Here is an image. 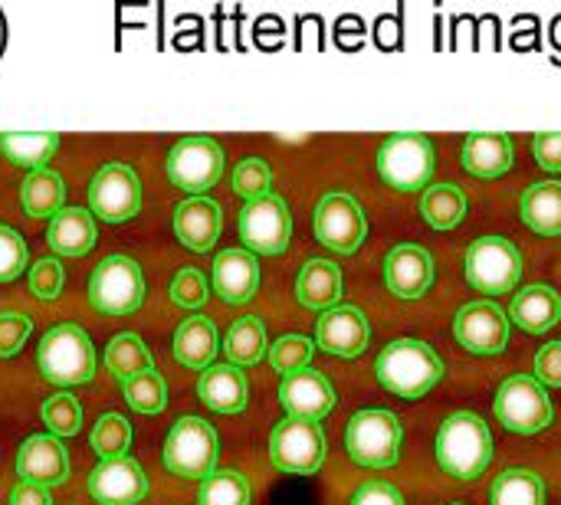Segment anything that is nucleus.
I'll return each instance as SVG.
<instances>
[{
  "label": "nucleus",
  "mask_w": 561,
  "mask_h": 505,
  "mask_svg": "<svg viewBox=\"0 0 561 505\" xmlns=\"http://www.w3.org/2000/svg\"><path fill=\"white\" fill-rule=\"evenodd\" d=\"M30 260V250L23 243V237L10 227H0V283H13L23 276Z\"/></svg>",
  "instance_id": "37998d69"
},
{
  "label": "nucleus",
  "mask_w": 561,
  "mask_h": 505,
  "mask_svg": "<svg viewBox=\"0 0 561 505\" xmlns=\"http://www.w3.org/2000/svg\"><path fill=\"white\" fill-rule=\"evenodd\" d=\"M368 319L355 306H335L319 315L316 325V342L322 352L339 355V358H358L368 348Z\"/></svg>",
  "instance_id": "a211bd4d"
},
{
  "label": "nucleus",
  "mask_w": 561,
  "mask_h": 505,
  "mask_svg": "<svg viewBox=\"0 0 561 505\" xmlns=\"http://www.w3.org/2000/svg\"><path fill=\"white\" fill-rule=\"evenodd\" d=\"M30 289H33V296L36 299H43V302H53L59 292H62V266H59V260H39L33 269H30Z\"/></svg>",
  "instance_id": "c03bdc74"
},
{
  "label": "nucleus",
  "mask_w": 561,
  "mask_h": 505,
  "mask_svg": "<svg viewBox=\"0 0 561 505\" xmlns=\"http://www.w3.org/2000/svg\"><path fill=\"white\" fill-rule=\"evenodd\" d=\"M375 378L391 394L417 401V398L431 394L440 385L444 361L427 342L398 338L388 348H381V355L375 358Z\"/></svg>",
  "instance_id": "f03ea898"
},
{
  "label": "nucleus",
  "mask_w": 561,
  "mask_h": 505,
  "mask_svg": "<svg viewBox=\"0 0 561 505\" xmlns=\"http://www.w3.org/2000/svg\"><path fill=\"white\" fill-rule=\"evenodd\" d=\"M490 505H546V483L533 470H503L493 480Z\"/></svg>",
  "instance_id": "72a5a7b5"
},
{
  "label": "nucleus",
  "mask_w": 561,
  "mask_h": 505,
  "mask_svg": "<svg viewBox=\"0 0 561 505\" xmlns=\"http://www.w3.org/2000/svg\"><path fill=\"white\" fill-rule=\"evenodd\" d=\"M197 398L217 414H240L250 401L247 375L237 365H210L197 381Z\"/></svg>",
  "instance_id": "5701e85b"
},
{
  "label": "nucleus",
  "mask_w": 561,
  "mask_h": 505,
  "mask_svg": "<svg viewBox=\"0 0 561 505\" xmlns=\"http://www.w3.org/2000/svg\"><path fill=\"white\" fill-rule=\"evenodd\" d=\"M197 505H250V483L237 470H217L201 483Z\"/></svg>",
  "instance_id": "e433bc0d"
},
{
  "label": "nucleus",
  "mask_w": 561,
  "mask_h": 505,
  "mask_svg": "<svg viewBox=\"0 0 561 505\" xmlns=\"http://www.w3.org/2000/svg\"><path fill=\"white\" fill-rule=\"evenodd\" d=\"M316 240L342 256H352L365 233H368V223H365V210L362 204L352 197V194H342V191H332L325 194L319 204H316Z\"/></svg>",
  "instance_id": "4468645a"
},
{
  "label": "nucleus",
  "mask_w": 561,
  "mask_h": 505,
  "mask_svg": "<svg viewBox=\"0 0 561 505\" xmlns=\"http://www.w3.org/2000/svg\"><path fill=\"white\" fill-rule=\"evenodd\" d=\"M454 505H460V503H454Z\"/></svg>",
  "instance_id": "3c124183"
},
{
  "label": "nucleus",
  "mask_w": 561,
  "mask_h": 505,
  "mask_svg": "<svg viewBox=\"0 0 561 505\" xmlns=\"http://www.w3.org/2000/svg\"><path fill=\"white\" fill-rule=\"evenodd\" d=\"M293 237V217L283 197L266 194L260 200H250L240 210V240L256 256H279L286 253Z\"/></svg>",
  "instance_id": "ddd939ff"
},
{
  "label": "nucleus",
  "mask_w": 561,
  "mask_h": 505,
  "mask_svg": "<svg viewBox=\"0 0 561 505\" xmlns=\"http://www.w3.org/2000/svg\"><path fill=\"white\" fill-rule=\"evenodd\" d=\"M454 338L473 355H500L510 342V319L496 302H470L454 319Z\"/></svg>",
  "instance_id": "2eb2a0df"
},
{
  "label": "nucleus",
  "mask_w": 561,
  "mask_h": 505,
  "mask_svg": "<svg viewBox=\"0 0 561 505\" xmlns=\"http://www.w3.org/2000/svg\"><path fill=\"white\" fill-rule=\"evenodd\" d=\"M296 299L306 309L329 312L342 299V269L329 260H309L296 279Z\"/></svg>",
  "instance_id": "a878e982"
},
{
  "label": "nucleus",
  "mask_w": 561,
  "mask_h": 505,
  "mask_svg": "<svg viewBox=\"0 0 561 505\" xmlns=\"http://www.w3.org/2000/svg\"><path fill=\"white\" fill-rule=\"evenodd\" d=\"M496 421L519 437H536L552 424V401L546 394V385H539L533 375H513L500 385L493 401Z\"/></svg>",
  "instance_id": "423d86ee"
},
{
  "label": "nucleus",
  "mask_w": 561,
  "mask_h": 505,
  "mask_svg": "<svg viewBox=\"0 0 561 505\" xmlns=\"http://www.w3.org/2000/svg\"><path fill=\"white\" fill-rule=\"evenodd\" d=\"M434 454L447 477L460 483H473L493 463V434L483 424V417L470 411H457L440 424Z\"/></svg>",
  "instance_id": "f257e3e1"
},
{
  "label": "nucleus",
  "mask_w": 561,
  "mask_h": 505,
  "mask_svg": "<svg viewBox=\"0 0 561 505\" xmlns=\"http://www.w3.org/2000/svg\"><path fill=\"white\" fill-rule=\"evenodd\" d=\"M421 214L434 230H454L467 217V194L457 184H434L421 197Z\"/></svg>",
  "instance_id": "2f4dec72"
},
{
  "label": "nucleus",
  "mask_w": 561,
  "mask_h": 505,
  "mask_svg": "<svg viewBox=\"0 0 561 505\" xmlns=\"http://www.w3.org/2000/svg\"><path fill=\"white\" fill-rule=\"evenodd\" d=\"M523 220L529 230L542 233V237H559L561 233V184L559 181H542L533 184L523 194Z\"/></svg>",
  "instance_id": "c756f323"
},
{
  "label": "nucleus",
  "mask_w": 561,
  "mask_h": 505,
  "mask_svg": "<svg viewBox=\"0 0 561 505\" xmlns=\"http://www.w3.org/2000/svg\"><path fill=\"white\" fill-rule=\"evenodd\" d=\"M43 424L49 427L53 437H76L82 427V408L72 394H56L43 404L39 411Z\"/></svg>",
  "instance_id": "58836bf2"
},
{
  "label": "nucleus",
  "mask_w": 561,
  "mask_h": 505,
  "mask_svg": "<svg viewBox=\"0 0 561 505\" xmlns=\"http://www.w3.org/2000/svg\"><path fill=\"white\" fill-rule=\"evenodd\" d=\"M224 355L237 368H250V365L263 361V355H266V329H263V322L256 315L237 319L230 325L227 338H224Z\"/></svg>",
  "instance_id": "473e14b6"
},
{
  "label": "nucleus",
  "mask_w": 561,
  "mask_h": 505,
  "mask_svg": "<svg viewBox=\"0 0 561 505\" xmlns=\"http://www.w3.org/2000/svg\"><path fill=\"white\" fill-rule=\"evenodd\" d=\"M174 358L191 371H207L217 358V329L207 315H191L174 332Z\"/></svg>",
  "instance_id": "bb28decb"
},
{
  "label": "nucleus",
  "mask_w": 561,
  "mask_h": 505,
  "mask_svg": "<svg viewBox=\"0 0 561 505\" xmlns=\"http://www.w3.org/2000/svg\"><path fill=\"white\" fill-rule=\"evenodd\" d=\"M145 302V276L131 256H105L89 276V306L102 315H131Z\"/></svg>",
  "instance_id": "39448f33"
},
{
  "label": "nucleus",
  "mask_w": 561,
  "mask_h": 505,
  "mask_svg": "<svg viewBox=\"0 0 561 505\" xmlns=\"http://www.w3.org/2000/svg\"><path fill=\"white\" fill-rule=\"evenodd\" d=\"M33 322L20 312H0V358H13L30 338Z\"/></svg>",
  "instance_id": "a18cd8bd"
},
{
  "label": "nucleus",
  "mask_w": 561,
  "mask_h": 505,
  "mask_svg": "<svg viewBox=\"0 0 561 505\" xmlns=\"http://www.w3.org/2000/svg\"><path fill=\"white\" fill-rule=\"evenodd\" d=\"M352 505H404V496L391 483H365L352 496Z\"/></svg>",
  "instance_id": "09e8293b"
},
{
  "label": "nucleus",
  "mask_w": 561,
  "mask_h": 505,
  "mask_svg": "<svg viewBox=\"0 0 561 505\" xmlns=\"http://www.w3.org/2000/svg\"><path fill=\"white\" fill-rule=\"evenodd\" d=\"M375 168L388 187L411 194V191H424L431 184V174L437 168V154H434V145L427 135L398 131V135H388L385 145L378 148Z\"/></svg>",
  "instance_id": "20e7f679"
},
{
  "label": "nucleus",
  "mask_w": 561,
  "mask_h": 505,
  "mask_svg": "<svg viewBox=\"0 0 561 505\" xmlns=\"http://www.w3.org/2000/svg\"><path fill=\"white\" fill-rule=\"evenodd\" d=\"M141 210V181L131 164L112 161L92 174L89 184V214L105 223H125Z\"/></svg>",
  "instance_id": "f8f14e48"
},
{
  "label": "nucleus",
  "mask_w": 561,
  "mask_h": 505,
  "mask_svg": "<svg viewBox=\"0 0 561 505\" xmlns=\"http://www.w3.org/2000/svg\"><path fill=\"white\" fill-rule=\"evenodd\" d=\"M345 450L358 467L388 470L401 457V421L391 411H362L345 427Z\"/></svg>",
  "instance_id": "6e6552de"
},
{
  "label": "nucleus",
  "mask_w": 561,
  "mask_h": 505,
  "mask_svg": "<svg viewBox=\"0 0 561 505\" xmlns=\"http://www.w3.org/2000/svg\"><path fill=\"white\" fill-rule=\"evenodd\" d=\"M89 496L99 505H138L148 496V480L138 460L108 457L89 473Z\"/></svg>",
  "instance_id": "dca6fc26"
},
{
  "label": "nucleus",
  "mask_w": 561,
  "mask_h": 505,
  "mask_svg": "<svg viewBox=\"0 0 561 505\" xmlns=\"http://www.w3.org/2000/svg\"><path fill=\"white\" fill-rule=\"evenodd\" d=\"M62 197H66V184L56 171L49 168H36L23 177L20 184V204L30 217L39 220H53L62 210Z\"/></svg>",
  "instance_id": "c85d7f7f"
},
{
  "label": "nucleus",
  "mask_w": 561,
  "mask_h": 505,
  "mask_svg": "<svg viewBox=\"0 0 561 505\" xmlns=\"http://www.w3.org/2000/svg\"><path fill=\"white\" fill-rule=\"evenodd\" d=\"M273 187V171L263 158H243L233 171V191L250 204V200H260L266 197Z\"/></svg>",
  "instance_id": "a19ab883"
},
{
  "label": "nucleus",
  "mask_w": 561,
  "mask_h": 505,
  "mask_svg": "<svg viewBox=\"0 0 561 505\" xmlns=\"http://www.w3.org/2000/svg\"><path fill=\"white\" fill-rule=\"evenodd\" d=\"M536 381L546 388H561V342L546 345L536 355Z\"/></svg>",
  "instance_id": "49530a36"
},
{
  "label": "nucleus",
  "mask_w": 561,
  "mask_h": 505,
  "mask_svg": "<svg viewBox=\"0 0 561 505\" xmlns=\"http://www.w3.org/2000/svg\"><path fill=\"white\" fill-rule=\"evenodd\" d=\"M385 283L398 299H421L434 283V260L414 243H401L385 260Z\"/></svg>",
  "instance_id": "6ab92c4d"
},
{
  "label": "nucleus",
  "mask_w": 561,
  "mask_h": 505,
  "mask_svg": "<svg viewBox=\"0 0 561 505\" xmlns=\"http://www.w3.org/2000/svg\"><path fill=\"white\" fill-rule=\"evenodd\" d=\"M510 319H513L523 332L542 335V332H549V329L561 319V296L556 289H549V286H529V289H523V292L513 299Z\"/></svg>",
  "instance_id": "cd10ccee"
},
{
  "label": "nucleus",
  "mask_w": 561,
  "mask_h": 505,
  "mask_svg": "<svg viewBox=\"0 0 561 505\" xmlns=\"http://www.w3.org/2000/svg\"><path fill=\"white\" fill-rule=\"evenodd\" d=\"M260 289V263L250 250H224L214 260V292L227 306H243Z\"/></svg>",
  "instance_id": "4be33fe9"
},
{
  "label": "nucleus",
  "mask_w": 561,
  "mask_h": 505,
  "mask_svg": "<svg viewBox=\"0 0 561 505\" xmlns=\"http://www.w3.org/2000/svg\"><path fill=\"white\" fill-rule=\"evenodd\" d=\"M168 181L194 197H204L224 174V148L207 135H187L168 151Z\"/></svg>",
  "instance_id": "9b49d317"
},
{
  "label": "nucleus",
  "mask_w": 561,
  "mask_h": 505,
  "mask_svg": "<svg viewBox=\"0 0 561 505\" xmlns=\"http://www.w3.org/2000/svg\"><path fill=\"white\" fill-rule=\"evenodd\" d=\"M122 398H125L128 408L138 411V414H161L164 404H168V385H164V378L151 368V371H141V375L122 381Z\"/></svg>",
  "instance_id": "c9c22d12"
},
{
  "label": "nucleus",
  "mask_w": 561,
  "mask_h": 505,
  "mask_svg": "<svg viewBox=\"0 0 561 505\" xmlns=\"http://www.w3.org/2000/svg\"><path fill=\"white\" fill-rule=\"evenodd\" d=\"M16 477L39 483V486H59L69 477V457L66 447L59 444V437L53 434H39L23 440L20 454H16Z\"/></svg>",
  "instance_id": "aec40b11"
},
{
  "label": "nucleus",
  "mask_w": 561,
  "mask_h": 505,
  "mask_svg": "<svg viewBox=\"0 0 561 505\" xmlns=\"http://www.w3.org/2000/svg\"><path fill=\"white\" fill-rule=\"evenodd\" d=\"M460 161H463V168L473 177H503L513 168L516 151H513L510 135H500V131H473V135H467V145H463Z\"/></svg>",
  "instance_id": "b1692460"
},
{
  "label": "nucleus",
  "mask_w": 561,
  "mask_h": 505,
  "mask_svg": "<svg viewBox=\"0 0 561 505\" xmlns=\"http://www.w3.org/2000/svg\"><path fill=\"white\" fill-rule=\"evenodd\" d=\"M270 463L279 473L312 477L325 463V434L319 421L286 417L270 434Z\"/></svg>",
  "instance_id": "9d476101"
},
{
  "label": "nucleus",
  "mask_w": 561,
  "mask_h": 505,
  "mask_svg": "<svg viewBox=\"0 0 561 505\" xmlns=\"http://www.w3.org/2000/svg\"><path fill=\"white\" fill-rule=\"evenodd\" d=\"M312 352H316V348H312V342H309V338H302V335H283L279 342H273V348L266 352V358H270L273 371H279V375H293V371L309 368Z\"/></svg>",
  "instance_id": "ea45409f"
},
{
  "label": "nucleus",
  "mask_w": 561,
  "mask_h": 505,
  "mask_svg": "<svg viewBox=\"0 0 561 505\" xmlns=\"http://www.w3.org/2000/svg\"><path fill=\"white\" fill-rule=\"evenodd\" d=\"M59 148L56 131H3L0 135V154L16 168H43Z\"/></svg>",
  "instance_id": "7c9ffc66"
},
{
  "label": "nucleus",
  "mask_w": 561,
  "mask_h": 505,
  "mask_svg": "<svg viewBox=\"0 0 561 505\" xmlns=\"http://www.w3.org/2000/svg\"><path fill=\"white\" fill-rule=\"evenodd\" d=\"M92 450L99 454V460H108V457H125L131 450V424L122 417V414H102L92 427V437H89Z\"/></svg>",
  "instance_id": "4c0bfd02"
},
{
  "label": "nucleus",
  "mask_w": 561,
  "mask_h": 505,
  "mask_svg": "<svg viewBox=\"0 0 561 505\" xmlns=\"http://www.w3.org/2000/svg\"><path fill=\"white\" fill-rule=\"evenodd\" d=\"M533 154L546 171H561V131H546L533 138Z\"/></svg>",
  "instance_id": "de8ad7c7"
},
{
  "label": "nucleus",
  "mask_w": 561,
  "mask_h": 505,
  "mask_svg": "<svg viewBox=\"0 0 561 505\" xmlns=\"http://www.w3.org/2000/svg\"><path fill=\"white\" fill-rule=\"evenodd\" d=\"M467 279L483 296H506L523 279V253L506 237H480L467 250Z\"/></svg>",
  "instance_id": "0eeeda50"
},
{
  "label": "nucleus",
  "mask_w": 561,
  "mask_h": 505,
  "mask_svg": "<svg viewBox=\"0 0 561 505\" xmlns=\"http://www.w3.org/2000/svg\"><path fill=\"white\" fill-rule=\"evenodd\" d=\"M224 227V214L220 204L210 197H187L174 207V237L194 250V253H207Z\"/></svg>",
  "instance_id": "412c9836"
},
{
  "label": "nucleus",
  "mask_w": 561,
  "mask_h": 505,
  "mask_svg": "<svg viewBox=\"0 0 561 505\" xmlns=\"http://www.w3.org/2000/svg\"><path fill=\"white\" fill-rule=\"evenodd\" d=\"M105 368L118 378V381H128L141 371H151L154 361H151V352L145 348V342L131 332H122L108 342L105 355H102Z\"/></svg>",
  "instance_id": "f704fd0d"
},
{
  "label": "nucleus",
  "mask_w": 561,
  "mask_h": 505,
  "mask_svg": "<svg viewBox=\"0 0 561 505\" xmlns=\"http://www.w3.org/2000/svg\"><path fill=\"white\" fill-rule=\"evenodd\" d=\"M36 365L49 385H59V388L89 385L95 375V348L79 325L72 322L53 325L39 342Z\"/></svg>",
  "instance_id": "7ed1b4c3"
},
{
  "label": "nucleus",
  "mask_w": 561,
  "mask_h": 505,
  "mask_svg": "<svg viewBox=\"0 0 561 505\" xmlns=\"http://www.w3.org/2000/svg\"><path fill=\"white\" fill-rule=\"evenodd\" d=\"M164 470L181 480H207L217 473V434L201 417H181L164 440Z\"/></svg>",
  "instance_id": "1a4fd4ad"
},
{
  "label": "nucleus",
  "mask_w": 561,
  "mask_h": 505,
  "mask_svg": "<svg viewBox=\"0 0 561 505\" xmlns=\"http://www.w3.org/2000/svg\"><path fill=\"white\" fill-rule=\"evenodd\" d=\"M279 404L286 408L289 417L302 421H322L335 408V388L329 378L316 368H302L283 378L279 385Z\"/></svg>",
  "instance_id": "f3484780"
},
{
  "label": "nucleus",
  "mask_w": 561,
  "mask_h": 505,
  "mask_svg": "<svg viewBox=\"0 0 561 505\" xmlns=\"http://www.w3.org/2000/svg\"><path fill=\"white\" fill-rule=\"evenodd\" d=\"M171 302L181 309H201L207 302V279L201 269L184 266L178 269V276L171 279Z\"/></svg>",
  "instance_id": "79ce46f5"
},
{
  "label": "nucleus",
  "mask_w": 561,
  "mask_h": 505,
  "mask_svg": "<svg viewBox=\"0 0 561 505\" xmlns=\"http://www.w3.org/2000/svg\"><path fill=\"white\" fill-rule=\"evenodd\" d=\"M46 243L56 256H85L95 243V217L82 207H62L49 220Z\"/></svg>",
  "instance_id": "393cba45"
},
{
  "label": "nucleus",
  "mask_w": 561,
  "mask_h": 505,
  "mask_svg": "<svg viewBox=\"0 0 561 505\" xmlns=\"http://www.w3.org/2000/svg\"><path fill=\"white\" fill-rule=\"evenodd\" d=\"M10 505H53V496H49V486L20 480L10 493Z\"/></svg>",
  "instance_id": "8fccbe9b"
}]
</instances>
